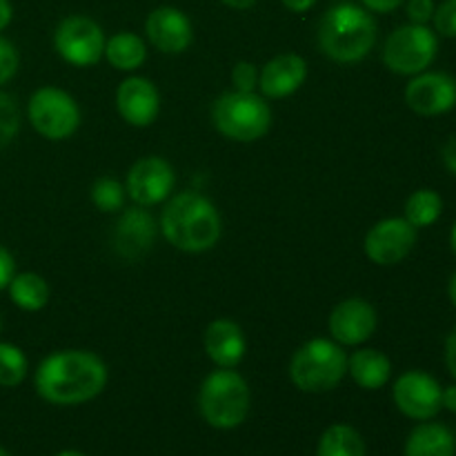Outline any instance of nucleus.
Listing matches in <instances>:
<instances>
[{
	"label": "nucleus",
	"mask_w": 456,
	"mask_h": 456,
	"mask_svg": "<svg viewBox=\"0 0 456 456\" xmlns=\"http://www.w3.org/2000/svg\"><path fill=\"white\" fill-rule=\"evenodd\" d=\"M34 386L47 403L78 405L105 390L107 365L94 352L62 350L38 365Z\"/></svg>",
	"instance_id": "obj_1"
},
{
	"label": "nucleus",
	"mask_w": 456,
	"mask_h": 456,
	"mask_svg": "<svg viewBox=\"0 0 456 456\" xmlns=\"http://www.w3.org/2000/svg\"><path fill=\"white\" fill-rule=\"evenodd\" d=\"M160 232L169 245L187 254L212 249L221 239V216L209 199L196 191H181L165 205Z\"/></svg>",
	"instance_id": "obj_2"
},
{
	"label": "nucleus",
	"mask_w": 456,
	"mask_h": 456,
	"mask_svg": "<svg viewBox=\"0 0 456 456\" xmlns=\"http://www.w3.org/2000/svg\"><path fill=\"white\" fill-rule=\"evenodd\" d=\"M377 43V22L363 7L341 3L319 25L321 52L337 62L363 61Z\"/></svg>",
	"instance_id": "obj_3"
},
{
	"label": "nucleus",
	"mask_w": 456,
	"mask_h": 456,
	"mask_svg": "<svg viewBox=\"0 0 456 456\" xmlns=\"http://www.w3.org/2000/svg\"><path fill=\"white\" fill-rule=\"evenodd\" d=\"M199 408L205 421L216 430H234L248 419L249 387L234 370L221 368L200 386Z\"/></svg>",
	"instance_id": "obj_4"
},
{
	"label": "nucleus",
	"mask_w": 456,
	"mask_h": 456,
	"mask_svg": "<svg viewBox=\"0 0 456 456\" xmlns=\"http://www.w3.org/2000/svg\"><path fill=\"white\" fill-rule=\"evenodd\" d=\"M347 372V354L330 338H312L298 347L289 363V379L301 392L319 395L341 383Z\"/></svg>",
	"instance_id": "obj_5"
},
{
	"label": "nucleus",
	"mask_w": 456,
	"mask_h": 456,
	"mask_svg": "<svg viewBox=\"0 0 456 456\" xmlns=\"http://www.w3.org/2000/svg\"><path fill=\"white\" fill-rule=\"evenodd\" d=\"M214 125L223 136L236 142H254L267 134L272 111L254 92H227L214 102Z\"/></svg>",
	"instance_id": "obj_6"
},
{
	"label": "nucleus",
	"mask_w": 456,
	"mask_h": 456,
	"mask_svg": "<svg viewBox=\"0 0 456 456\" xmlns=\"http://www.w3.org/2000/svg\"><path fill=\"white\" fill-rule=\"evenodd\" d=\"M439 52V38L436 31L428 25L399 27L390 34L383 47V62L390 71L399 76H417L426 71L435 62Z\"/></svg>",
	"instance_id": "obj_7"
},
{
	"label": "nucleus",
	"mask_w": 456,
	"mask_h": 456,
	"mask_svg": "<svg viewBox=\"0 0 456 456\" xmlns=\"http://www.w3.org/2000/svg\"><path fill=\"white\" fill-rule=\"evenodd\" d=\"M29 120L40 136L65 141L78 129L80 107L58 87H40L29 101Z\"/></svg>",
	"instance_id": "obj_8"
},
{
	"label": "nucleus",
	"mask_w": 456,
	"mask_h": 456,
	"mask_svg": "<svg viewBox=\"0 0 456 456\" xmlns=\"http://www.w3.org/2000/svg\"><path fill=\"white\" fill-rule=\"evenodd\" d=\"M105 34L101 25L87 16H69L56 27L53 45L62 61L76 67H92L105 53Z\"/></svg>",
	"instance_id": "obj_9"
},
{
	"label": "nucleus",
	"mask_w": 456,
	"mask_h": 456,
	"mask_svg": "<svg viewBox=\"0 0 456 456\" xmlns=\"http://www.w3.org/2000/svg\"><path fill=\"white\" fill-rule=\"evenodd\" d=\"M441 392L444 387L439 386L435 377L421 372V370H410L401 374L395 383V403L405 417L414 421H430L441 412Z\"/></svg>",
	"instance_id": "obj_10"
},
{
	"label": "nucleus",
	"mask_w": 456,
	"mask_h": 456,
	"mask_svg": "<svg viewBox=\"0 0 456 456\" xmlns=\"http://www.w3.org/2000/svg\"><path fill=\"white\" fill-rule=\"evenodd\" d=\"M417 245V227L405 218H383L365 236V254L377 265H396Z\"/></svg>",
	"instance_id": "obj_11"
},
{
	"label": "nucleus",
	"mask_w": 456,
	"mask_h": 456,
	"mask_svg": "<svg viewBox=\"0 0 456 456\" xmlns=\"http://www.w3.org/2000/svg\"><path fill=\"white\" fill-rule=\"evenodd\" d=\"M405 102L419 116H441L456 107V78L444 71H421L405 87Z\"/></svg>",
	"instance_id": "obj_12"
},
{
	"label": "nucleus",
	"mask_w": 456,
	"mask_h": 456,
	"mask_svg": "<svg viewBox=\"0 0 456 456\" xmlns=\"http://www.w3.org/2000/svg\"><path fill=\"white\" fill-rule=\"evenodd\" d=\"M174 183H176V176H174L172 165L160 156L141 159L132 165L127 174V191L141 208H150L169 199Z\"/></svg>",
	"instance_id": "obj_13"
},
{
	"label": "nucleus",
	"mask_w": 456,
	"mask_h": 456,
	"mask_svg": "<svg viewBox=\"0 0 456 456\" xmlns=\"http://www.w3.org/2000/svg\"><path fill=\"white\" fill-rule=\"evenodd\" d=\"M328 328L341 346H361L377 330V310L363 298H346L332 310Z\"/></svg>",
	"instance_id": "obj_14"
},
{
	"label": "nucleus",
	"mask_w": 456,
	"mask_h": 456,
	"mask_svg": "<svg viewBox=\"0 0 456 456\" xmlns=\"http://www.w3.org/2000/svg\"><path fill=\"white\" fill-rule=\"evenodd\" d=\"M116 110H118L120 118L132 127H147L159 116V89L151 80L132 76V78L123 80L118 92H116Z\"/></svg>",
	"instance_id": "obj_15"
},
{
	"label": "nucleus",
	"mask_w": 456,
	"mask_h": 456,
	"mask_svg": "<svg viewBox=\"0 0 456 456\" xmlns=\"http://www.w3.org/2000/svg\"><path fill=\"white\" fill-rule=\"evenodd\" d=\"M147 38L163 53H181L194 40L191 22L181 9L159 7L147 16Z\"/></svg>",
	"instance_id": "obj_16"
},
{
	"label": "nucleus",
	"mask_w": 456,
	"mask_h": 456,
	"mask_svg": "<svg viewBox=\"0 0 456 456\" xmlns=\"http://www.w3.org/2000/svg\"><path fill=\"white\" fill-rule=\"evenodd\" d=\"M156 221L147 209H125L116 221L114 249L127 261L141 258L154 245Z\"/></svg>",
	"instance_id": "obj_17"
},
{
	"label": "nucleus",
	"mask_w": 456,
	"mask_h": 456,
	"mask_svg": "<svg viewBox=\"0 0 456 456\" xmlns=\"http://www.w3.org/2000/svg\"><path fill=\"white\" fill-rule=\"evenodd\" d=\"M307 65L298 53H281L272 58L258 74V87L267 98H285L305 83Z\"/></svg>",
	"instance_id": "obj_18"
},
{
	"label": "nucleus",
	"mask_w": 456,
	"mask_h": 456,
	"mask_svg": "<svg viewBox=\"0 0 456 456\" xmlns=\"http://www.w3.org/2000/svg\"><path fill=\"white\" fill-rule=\"evenodd\" d=\"M245 334L234 321L216 319L205 330V352L218 368L234 370L245 356Z\"/></svg>",
	"instance_id": "obj_19"
},
{
	"label": "nucleus",
	"mask_w": 456,
	"mask_h": 456,
	"mask_svg": "<svg viewBox=\"0 0 456 456\" xmlns=\"http://www.w3.org/2000/svg\"><path fill=\"white\" fill-rule=\"evenodd\" d=\"M347 372L352 374L354 383L363 390H381L392 374V363L383 352L365 347V350L354 352L347 359Z\"/></svg>",
	"instance_id": "obj_20"
},
{
	"label": "nucleus",
	"mask_w": 456,
	"mask_h": 456,
	"mask_svg": "<svg viewBox=\"0 0 456 456\" xmlns=\"http://www.w3.org/2000/svg\"><path fill=\"white\" fill-rule=\"evenodd\" d=\"M405 456H456V439L441 423H421L405 441Z\"/></svg>",
	"instance_id": "obj_21"
},
{
	"label": "nucleus",
	"mask_w": 456,
	"mask_h": 456,
	"mask_svg": "<svg viewBox=\"0 0 456 456\" xmlns=\"http://www.w3.org/2000/svg\"><path fill=\"white\" fill-rule=\"evenodd\" d=\"M105 56L111 67L120 71H134L145 62V43L132 31H120L105 43Z\"/></svg>",
	"instance_id": "obj_22"
},
{
	"label": "nucleus",
	"mask_w": 456,
	"mask_h": 456,
	"mask_svg": "<svg viewBox=\"0 0 456 456\" xmlns=\"http://www.w3.org/2000/svg\"><path fill=\"white\" fill-rule=\"evenodd\" d=\"M9 288V297L16 303L20 310L25 312H38L49 303V285L47 281L34 272H25V274H13Z\"/></svg>",
	"instance_id": "obj_23"
},
{
	"label": "nucleus",
	"mask_w": 456,
	"mask_h": 456,
	"mask_svg": "<svg viewBox=\"0 0 456 456\" xmlns=\"http://www.w3.org/2000/svg\"><path fill=\"white\" fill-rule=\"evenodd\" d=\"M316 456H365V441L352 426L337 423L323 432Z\"/></svg>",
	"instance_id": "obj_24"
},
{
	"label": "nucleus",
	"mask_w": 456,
	"mask_h": 456,
	"mask_svg": "<svg viewBox=\"0 0 456 456\" xmlns=\"http://www.w3.org/2000/svg\"><path fill=\"white\" fill-rule=\"evenodd\" d=\"M444 212V199L436 194L435 190H417L405 203V221L412 227L421 230V227L435 225Z\"/></svg>",
	"instance_id": "obj_25"
},
{
	"label": "nucleus",
	"mask_w": 456,
	"mask_h": 456,
	"mask_svg": "<svg viewBox=\"0 0 456 456\" xmlns=\"http://www.w3.org/2000/svg\"><path fill=\"white\" fill-rule=\"evenodd\" d=\"M27 377V356L12 343H0V386L16 387Z\"/></svg>",
	"instance_id": "obj_26"
},
{
	"label": "nucleus",
	"mask_w": 456,
	"mask_h": 456,
	"mask_svg": "<svg viewBox=\"0 0 456 456\" xmlns=\"http://www.w3.org/2000/svg\"><path fill=\"white\" fill-rule=\"evenodd\" d=\"M92 200L101 212H118L125 203V190L116 178L102 176L94 183L92 187Z\"/></svg>",
	"instance_id": "obj_27"
},
{
	"label": "nucleus",
	"mask_w": 456,
	"mask_h": 456,
	"mask_svg": "<svg viewBox=\"0 0 456 456\" xmlns=\"http://www.w3.org/2000/svg\"><path fill=\"white\" fill-rule=\"evenodd\" d=\"M18 127H20V111L16 101L9 94L0 92V150H4L16 138Z\"/></svg>",
	"instance_id": "obj_28"
},
{
	"label": "nucleus",
	"mask_w": 456,
	"mask_h": 456,
	"mask_svg": "<svg viewBox=\"0 0 456 456\" xmlns=\"http://www.w3.org/2000/svg\"><path fill=\"white\" fill-rule=\"evenodd\" d=\"M432 22H435L436 34L445 36V38H456V0H444L435 9Z\"/></svg>",
	"instance_id": "obj_29"
},
{
	"label": "nucleus",
	"mask_w": 456,
	"mask_h": 456,
	"mask_svg": "<svg viewBox=\"0 0 456 456\" xmlns=\"http://www.w3.org/2000/svg\"><path fill=\"white\" fill-rule=\"evenodd\" d=\"M232 83L236 92H254L258 87V69L252 62H239L232 71Z\"/></svg>",
	"instance_id": "obj_30"
},
{
	"label": "nucleus",
	"mask_w": 456,
	"mask_h": 456,
	"mask_svg": "<svg viewBox=\"0 0 456 456\" xmlns=\"http://www.w3.org/2000/svg\"><path fill=\"white\" fill-rule=\"evenodd\" d=\"M18 69V52L9 40L0 38V85L13 78Z\"/></svg>",
	"instance_id": "obj_31"
},
{
	"label": "nucleus",
	"mask_w": 456,
	"mask_h": 456,
	"mask_svg": "<svg viewBox=\"0 0 456 456\" xmlns=\"http://www.w3.org/2000/svg\"><path fill=\"white\" fill-rule=\"evenodd\" d=\"M408 18L414 25H428L435 16V0H408Z\"/></svg>",
	"instance_id": "obj_32"
},
{
	"label": "nucleus",
	"mask_w": 456,
	"mask_h": 456,
	"mask_svg": "<svg viewBox=\"0 0 456 456\" xmlns=\"http://www.w3.org/2000/svg\"><path fill=\"white\" fill-rule=\"evenodd\" d=\"M13 274H16V261H13V256L9 254V249H4L3 245H0V289H4L12 283Z\"/></svg>",
	"instance_id": "obj_33"
},
{
	"label": "nucleus",
	"mask_w": 456,
	"mask_h": 456,
	"mask_svg": "<svg viewBox=\"0 0 456 456\" xmlns=\"http://www.w3.org/2000/svg\"><path fill=\"white\" fill-rule=\"evenodd\" d=\"M370 12H377V13H387V12H395L399 9L405 0H361Z\"/></svg>",
	"instance_id": "obj_34"
},
{
	"label": "nucleus",
	"mask_w": 456,
	"mask_h": 456,
	"mask_svg": "<svg viewBox=\"0 0 456 456\" xmlns=\"http://www.w3.org/2000/svg\"><path fill=\"white\" fill-rule=\"evenodd\" d=\"M445 365H448L450 374L456 379V328L445 338Z\"/></svg>",
	"instance_id": "obj_35"
},
{
	"label": "nucleus",
	"mask_w": 456,
	"mask_h": 456,
	"mask_svg": "<svg viewBox=\"0 0 456 456\" xmlns=\"http://www.w3.org/2000/svg\"><path fill=\"white\" fill-rule=\"evenodd\" d=\"M441 159H444L445 169L456 176V136H452L448 142H445L444 151H441Z\"/></svg>",
	"instance_id": "obj_36"
},
{
	"label": "nucleus",
	"mask_w": 456,
	"mask_h": 456,
	"mask_svg": "<svg viewBox=\"0 0 456 456\" xmlns=\"http://www.w3.org/2000/svg\"><path fill=\"white\" fill-rule=\"evenodd\" d=\"M441 405H444L445 410H450V412L456 414V383L454 386L444 387V392H441Z\"/></svg>",
	"instance_id": "obj_37"
},
{
	"label": "nucleus",
	"mask_w": 456,
	"mask_h": 456,
	"mask_svg": "<svg viewBox=\"0 0 456 456\" xmlns=\"http://www.w3.org/2000/svg\"><path fill=\"white\" fill-rule=\"evenodd\" d=\"M281 3H283L289 12L303 13L307 12V9H312V4H314L316 0H281Z\"/></svg>",
	"instance_id": "obj_38"
},
{
	"label": "nucleus",
	"mask_w": 456,
	"mask_h": 456,
	"mask_svg": "<svg viewBox=\"0 0 456 456\" xmlns=\"http://www.w3.org/2000/svg\"><path fill=\"white\" fill-rule=\"evenodd\" d=\"M12 16H13L12 3H9V0H0V31L12 22Z\"/></svg>",
	"instance_id": "obj_39"
},
{
	"label": "nucleus",
	"mask_w": 456,
	"mask_h": 456,
	"mask_svg": "<svg viewBox=\"0 0 456 456\" xmlns=\"http://www.w3.org/2000/svg\"><path fill=\"white\" fill-rule=\"evenodd\" d=\"M221 3H225L232 9H249L256 0H221Z\"/></svg>",
	"instance_id": "obj_40"
},
{
	"label": "nucleus",
	"mask_w": 456,
	"mask_h": 456,
	"mask_svg": "<svg viewBox=\"0 0 456 456\" xmlns=\"http://www.w3.org/2000/svg\"><path fill=\"white\" fill-rule=\"evenodd\" d=\"M448 294H450V301H452V305L456 307V272L452 274V279H450V285H448Z\"/></svg>",
	"instance_id": "obj_41"
},
{
	"label": "nucleus",
	"mask_w": 456,
	"mask_h": 456,
	"mask_svg": "<svg viewBox=\"0 0 456 456\" xmlns=\"http://www.w3.org/2000/svg\"><path fill=\"white\" fill-rule=\"evenodd\" d=\"M450 248H452V252H454V256H456V223H454V227H452V234H450Z\"/></svg>",
	"instance_id": "obj_42"
},
{
	"label": "nucleus",
	"mask_w": 456,
	"mask_h": 456,
	"mask_svg": "<svg viewBox=\"0 0 456 456\" xmlns=\"http://www.w3.org/2000/svg\"><path fill=\"white\" fill-rule=\"evenodd\" d=\"M58 456H85V454L76 452V450H65V452H61Z\"/></svg>",
	"instance_id": "obj_43"
},
{
	"label": "nucleus",
	"mask_w": 456,
	"mask_h": 456,
	"mask_svg": "<svg viewBox=\"0 0 456 456\" xmlns=\"http://www.w3.org/2000/svg\"><path fill=\"white\" fill-rule=\"evenodd\" d=\"M0 456H12V454H9L7 450H3V448H0Z\"/></svg>",
	"instance_id": "obj_44"
},
{
	"label": "nucleus",
	"mask_w": 456,
	"mask_h": 456,
	"mask_svg": "<svg viewBox=\"0 0 456 456\" xmlns=\"http://www.w3.org/2000/svg\"><path fill=\"white\" fill-rule=\"evenodd\" d=\"M0 328H3V323H0Z\"/></svg>",
	"instance_id": "obj_45"
}]
</instances>
